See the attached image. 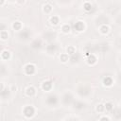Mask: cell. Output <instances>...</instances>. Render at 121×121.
Instances as JSON below:
<instances>
[{
    "label": "cell",
    "mask_w": 121,
    "mask_h": 121,
    "mask_svg": "<svg viewBox=\"0 0 121 121\" xmlns=\"http://www.w3.org/2000/svg\"><path fill=\"white\" fill-rule=\"evenodd\" d=\"M23 113L26 118H30L35 113V109L32 106H26L23 110Z\"/></svg>",
    "instance_id": "1"
},
{
    "label": "cell",
    "mask_w": 121,
    "mask_h": 121,
    "mask_svg": "<svg viewBox=\"0 0 121 121\" xmlns=\"http://www.w3.org/2000/svg\"><path fill=\"white\" fill-rule=\"evenodd\" d=\"M35 70H36V67H35V65L32 64V63H28V64H26V65L25 66V72H26V74L28 75V76L33 75V74L35 73Z\"/></svg>",
    "instance_id": "2"
},
{
    "label": "cell",
    "mask_w": 121,
    "mask_h": 121,
    "mask_svg": "<svg viewBox=\"0 0 121 121\" xmlns=\"http://www.w3.org/2000/svg\"><path fill=\"white\" fill-rule=\"evenodd\" d=\"M96 60H97V59H96V57H95V55H93V54L88 55V59H87V62H88V64H90V65H94V64L96 63Z\"/></svg>",
    "instance_id": "3"
},
{
    "label": "cell",
    "mask_w": 121,
    "mask_h": 121,
    "mask_svg": "<svg viewBox=\"0 0 121 121\" xmlns=\"http://www.w3.org/2000/svg\"><path fill=\"white\" fill-rule=\"evenodd\" d=\"M35 94H36V89H35L33 86H29V87L26 88V95L27 96H33Z\"/></svg>",
    "instance_id": "4"
},
{
    "label": "cell",
    "mask_w": 121,
    "mask_h": 121,
    "mask_svg": "<svg viewBox=\"0 0 121 121\" xmlns=\"http://www.w3.org/2000/svg\"><path fill=\"white\" fill-rule=\"evenodd\" d=\"M75 29L77 30V31H78V32H80V31H83V29H84V23L83 22H80V21H78V22H77L76 24H75Z\"/></svg>",
    "instance_id": "5"
},
{
    "label": "cell",
    "mask_w": 121,
    "mask_h": 121,
    "mask_svg": "<svg viewBox=\"0 0 121 121\" xmlns=\"http://www.w3.org/2000/svg\"><path fill=\"white\" fill-rule=\"evenodd\" d=\"M42 88H43V90H44V91H49V90H51V88H52V82L49 81V80L43 81V84H42Z\"/></svg>",
    "instance_id": "6"
},
{
    "label": "cell",
    "mask_w": 121,
    "mask_h": 121,
    "mask_svg": "<svg viewBox=\"0 0 121 121\" xmlns=\"http://www.w3.org/2000/svg\"><path fill=\"white\" fill-rule=\"evenodd\" d=\"M112 83H113V81H112V78H110V77H106V78H104V79H103V84H104L105 86L110 87V86L112 85Z\"/></svg>",
    "instance_id": "7"
},
{
    "label": "cell",
    "mask_w": 121,
    "mask_h": 121,
    "mask_svg": "<svg viewBox=\"0 0 121 121\" xmlns=\"http://www.w3.org/2000/svg\"><path fill=\"white\" fill-rule=\"evenodd\" d=\"M99 30H100V32H101L102 34H107V33H109V31H110V27H109L107 25H102V26H100Z\"/></svg>",
    "instance_id": "8"
},
{
    "label": "cell",
    "mask_w": 121,
    "mask_h": 121,
    "mask_svg": "<svg viewBox=\"0 0 121 121\" xmlns=\"http://www.w3.org/2000/svg\"><path fill=\"white\" fill-rule=\"evenodd\" d=\"M59 22H60V19H59V17L58 16H51L50 17V23L53 25V26H57L58 24H59Z\"/></svg>",
    "instance_id": "9"
},
{
    "label": "cell",
    "mask_w": 121,
    "mask_h": 121,
    "mask_svg": "<svg viewBox=\"0 0 121 121\" xmlns=\"http://www.w3.org/2000/svg\"><path fill=\"white\" fill-rule=\"evenodd\" d=\"M43 10L44 13H50V12L52 11V6H51L50 4H45V5L43 6Z\"/></svg>",
    "instance_id": "10"
},
{
    "label": "cell",
    "mask_w": 121,
    "mask_h": 121,
    "mask_svg": "<svg viewBox=\"0 0 121 121\" xmlns=\"http://www.w3.org/2000/svg\"><path fill=\"white\" fill-rule=\"evenodd\" d=\"M1 58H2L3 60H9V59L10 58V53H9V51H7V50H4V51L1 53Z\"/></svg>",
    "instance_id": "11"
},
{
    "label": "cell",
    "mask_w": 121,
    "mask_h": 121,
    "mask_svg": "<svg viewBox=\"0 0 121 121\" xmlns=\"http://www.w3.org/2000/svg\"><path fill=\"white\" fill-rule=\"evenodd\" d=\"M12 28H13L14 30H20V29L22 28V24H21L20 22L16 21V22H14V23L12 24Z\"/></svg>",
    "instance_id": "12"
},
{
    "label": "cell",
    "mask_w": 121,
    "mask_h": 121,
    "mask_svg": "<svg viewBox=\"0 0 121 121\" xmlns=\"http://www.w3.org/2000/svg\"><path fill=\"white\" fill-rule=\"evenodd\" d=\"M60 60L61 62H66L68 60H69V57H68V54L66 53H62L60 55Z\"/></svg>",
    "instance_id": "13"
},
{
    "label": "cell",
    "mask_w": 121,
    "mask_h": 121,
    "mask_svg": "<svg viewBox=\"0 0 121 121\" xmlns=\"http://www.w3.org/2000/svg\"><path fill=\"white\" fill-rule=\"evenodd\" d=\"M66 51H67L68 55H74V54H76V48H75L73 45H69V46L67 47Z\"/></svg>",
    "instance_id": "14"
},
{
    "label": "cell",
    "mask_w": 121,
    "mask_h": 121,
    "mask_svg": "<svg viewBox=\"0 0 121 121\" xmlns=\"http://www.w3.org/2000/svg\"><path fill=\"white\" fill-rule=\"evenodd\" d=\"M0 37H1V40L5 41V40L8 39L9 34H8V32H7L6 30H1V32H0Z\"/></svg>",
    "instance_id": "15"
},
{
    "label": "cell",
    "mask_w": 121,
    "mask_h": 121,
    "mask_svg": "<svg viewBox=\"0 0 121 121\" xmlns=\"http://www.w3.org/2000/svg\"><path fill=\"white\" fill-rule=\"evenodd\" d=\"M61 30H62V32H64V33H68V32H70V30H71V27H70V26L69 25H63L62 26V27H61Z\"/></svg>",
    "instance_id": "16"
},
{
    "label": "cell",
    "mask_w": 121,
    "mask_h": 121,
    "mask_svg": "<svg viewBox=\"0 0 121 121\" xmlns=\"http://www.w3.org/2000/svg\"><path fill=\"white\" fill-rule=\"evenodd\" d=\"M83 9H84L86 11H90L91 9H92V5H91V3H89V2H85V3L83 4Z\"/></svg>",
    "instance_id": "17"
},
{
    "label": "cell",
    "mask_w": 121,
    "mask_h": 121,
    "mask_svg": "<svg viewBox=\"0 0 121 121\" xmlns=\"http://www.w3.org/2000/svg\"><path fill=\"white\" fill-rule=\"evenodd\" d=\"M104 110H105V105H103V104H98V105L96 106V112H103Z\"/></svg>",
    "instance_id": "18"
},
{
    "label": "cell",
    "mask_w": 121,
    "mask_h": 121,
    "mask_svg": "<svg viewBox=\"0 0 121 121\" xmlns=\"http://www.w3.org/2000/svg\"><path fill=\"white\" fill-rule=\"evenodd\" d=\"M105 109H106L107 111H112V110L113 109V105H112L111 102H107V103L105 104Z\"/></svg>",
    "instance_id": "19"
},
{
    "label": "cell",
    "mask_w": 121,
    "mask_h": 121,
    "mask_svg": "<svg viewBox=\"0 0 121 121\" xmlns=\"http://www.w3.org/2000/svg\"><path fill=\"white\" fill-rule=\"evenodd\" d=\"M99 120H110V117H108V116H102V117L99 118Z\"/></svg>",
    "instance_id": "20"
},
{
    "label": "cell",
    "mask_w": 121,
    "mask_h": 121,
    "mask_svg": "<svg viewBox=\"0 0 121 121\" xmlns=\"http://www.w3.org/2000/svg\"><path fill=\"white\" fill-rule=\"evenodd\" d=\"M0 91H4V83H1V86H0Z\"/></svg>",
    "instance_id": "21"
},
{
    "label": "cell",
    "mask_w": 121,
    "mask_h": 121,
    "mask_svg": "<svg viewBox=\"0 0 121 121\" xmlns=\"http://www.w3.org/2000/svg\"><path fill=\"white\" fill-rule=\"evenodd\" d=\"M17 1V3H19V4H23L24 2H25V0H16Z\"/></svg>",
    "instance_id": "22"
},
{
    "label": "cell",
    "mask_w": 121,
    "mask_h": 121,
    "mask_svg": "<svg viewBox=\"0 0 121 121\" xmlns=\"http://www.w3.org/2000/svg\"><path fill=\"white\" fill-rule=\"evenodd\" d=\"M4 3H5V0H1V2H0V5H1V6H3V5H4Z\"/></svg>",
    "instance_id": "23"
},
{
    "label": "cell",
    "mask_w": 121,
    "mask_h": 121,
    "mask_svg": "<svg viewBox=\"0 0 121 121\" xmlns=\"http://www.w3.org/2000/svg\"><path fill=\"white\" fill-rule=\"evenodd\" d=\"M11 90H12V91H16V87L12 86V87H11Z\"/></svg>",
    "instance_id": "24"
}]
</instances>
